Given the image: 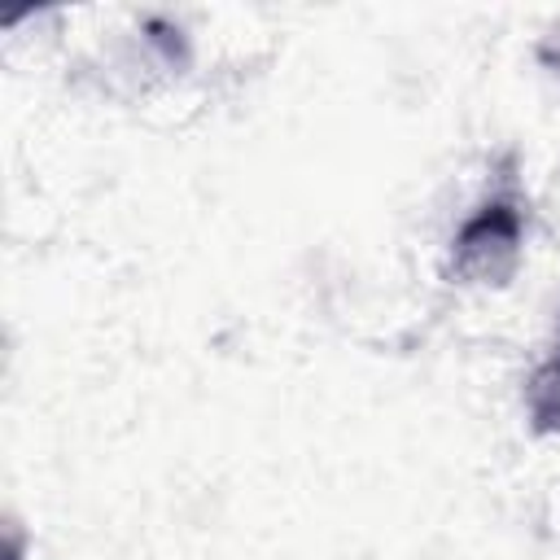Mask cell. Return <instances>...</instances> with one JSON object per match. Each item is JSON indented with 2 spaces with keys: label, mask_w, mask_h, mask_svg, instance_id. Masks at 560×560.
I'll list each match as a JSON object with an SVG mask.
<instances>
[{
  "label": "cell",
  "mask_w": 560,
  "mask_h": 560,
  "mask_svg": "<svg viewBox=\"0 0 560 560\" xmlns=\"http://www.w3.org/2000/svg\"><path fill=\"white\" fill-rule=\"evenodd\" d=\"M525 411H529V424L538 433H560V350L529 376Z\"/></svg>",
  "instance_id": "obj_2"
},
{
  "label": "cell",
  "mask_w": 560,
  "mask_h": 560,
  "mask_svg": "<svg viewBox=\"0 0 560 560\" xmlns=\"http://www.w3.org/2000/svg\"><path fill=\"white\" fill-rule=\"evenodd\" d=\"M525 245V201L512 179H503L499 192H490L455 232L451 241V280L459 284H508L521 267Z\"/></svg>",
  "instance_id": "obj_1"
}]
</instances>
